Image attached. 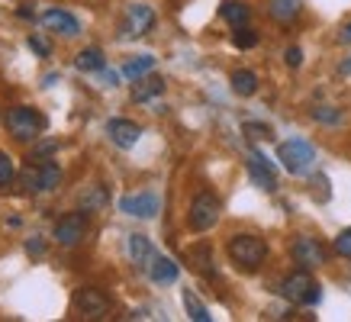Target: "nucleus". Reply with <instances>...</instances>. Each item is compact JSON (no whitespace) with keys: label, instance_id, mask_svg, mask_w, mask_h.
Wrapping results in <instances>:
<instances>
[{"label":"nucleus","instance_id":"obj_18","mask_svg":"<svg viewBox=\"0 0 351 322\" xmlns=\"http://www.w3.org/2000/svg\"><path fill=\"white\" fill-rule=\"evenodd\" d=\"M219 16H223L232 29H239V26H248V16H252V10L245 7L242 0H223V7H219Z\"/></svg>","mask_w":351,"mask_h":322},{"label":"nucleus","instance_id":"obj_11","mask_svg":"<svg viewBox=\"0 0 351 322\" xmlns=\"http://www.w3.org/2000/svg\"><path fill=\"white\" fill-rule=\"evenodd\" d=\"M107 136L117 149H132L138 139H142V126L132 123V119H110L107 123Z\"/></svg>","mask_w":351,"mask_h":322},{"label":"nucleus","instance_id":"obj_19","mask_svg":"<svg viewBox=\"0 0 351 322\" xmlns=\"http://www.w3.org/2000/svg\"><path fill=\"white\" fill-rule=\"evenodd\" d=\"M75 68L77 71H104L107 68V58H104V52L100 49H81V52L75 55Z\"/></svg>","mask_w":351,"mask_h":322},{"label":"nucleus","instance_id":"obj_15","mask_svg":"<svg viewBox=\"0 0 351 322\" xmlns=\"http://www.w3.org/2000/svg\"><path fill=\"white\" fill-rule=\"evenodd\" d=\"M303 13V0H267V16L280 26L293 23Z\"/></svg>","mask_w":351,"mask_h":322},{"label":"nucleus","instance_id":"obj_4","mask_svg":"<svg viewBox=\"0 0 351 322\" xmlns=\"http://www.w3.org/2000/svg\"><path fill=\"white\" fill-rule=\"evenodd\" d=\"M280 297L290 303H303V306H316L319 303V287H316V280L309 277L306 268L293 271V274H287V277L280 280Z\"/></svg>","mask_w":351,"mask_h":322},{"label":"nucleus","instance_id":"obj_21","mask_svg":"<svg viewBox=\"0 0 351 322\" xmlns=\"http://www.w3.org/2000/svg\"><path fill=\"white\" fill-rule=\"evenodd\" d=\"M187 258H191L193 271H200V274H206V277H213V251H210V245H197L187 251Z\"/></svg>","mask_w":351,"mask_h":322},{"label":"nucleus","instance_id":"obj_30","mask_svg":"<svg viewBox=\"0 0 351 322\" xmlns=\"http://www.w3.org/2000/svg\"><path fill=\"white\" fill-rule=\"evenodd\" d=\"M245 132L252 139H271V126H261V123H245Z\"/></svg>","mask_w":351,"mask_h":322},{"label":"nucleus","instance_id":"obj_24","mask_svg":"<svg viewBox=\"0 0 351 322\" xmlns=\"http://www.w3.org/2000/svg\"><path fill=\"white\" fill-rule=\"evenodd\" d=\"M184 306H187V312H191L193 322H210V319H213V316H210V310H206V306L193 297L191 290H184Z\"/></svg>","mask_w":351,"mask_h":322},{"label":"nucleus","instance_id":"obj_36","mask_svg":"<svg viewBox=\"0 0 351 322\" xmlns=\"http://www.w3.org/2000/svg\"><path fill=\"white\" fill-rule=\"evenodd\" d=\"M104 77H107V84H110V87H117V81H119L117 71H104Z\"/></svg>","mask_w":351,"mask_h":322},{"label":"nucleus","instance_id":"obj_13","mask_svg":"<svg viewBox=\"0 0 351 322\" xmlns=\"http://www.w3.org/2000/svg\"><path fill=\"white\" fill-rule=\"evenodd\" d=\"M43 26L52 32H62V36H75V32L81 29L77 16H71V13L62 10V7H49V10L43 13Z\"/></svg>","mask_w":351,"mask_h":322},{"label":"nucleus","instance_id":"obj_35","mask_svg":"<svg viewBox=\"0 0 351 322\" xmlns=\"http://www.w3.org/2000/svg\"><path fill=\"white\" fill-rule=\"evenodd\" d=\"M339 42H345V45H351V23L345 26V29L339 32Z\"/></svg>","mask_w":351,"mask_h":322},{"label":"nucleus","instance_id":"obj_23","mask_svg":"<svg viewBox=\"0 0 351 322\" xmlns=\"http://www.w3.org/2000/svg\"><path fill=\"white\" fill-rule=\"evenodd\" d=\"M62 184V168L55 161H43L39 164V190H55Z\"/></svg>","mask_w":351,"mask_h":322},{"label":"nucleus","instance_id":"obj_27","mask_svg":"<svg viewBox=\"0 0 351 322\" xmlns=\"http://www.w3.org/2000/svg\"><path fill=\"white\" fill-rule=\"evenodd\" d=\"M13 177H16V164H13V158L7 151H0V187H7Z\"/></svg>","mask_w":351,"mask_h":322},{"label":"nucleus","instance_id":"obj_25","mask_svg":"<svg viewBox=\"0 0 351 322\" xmlns=\"http://www.w3.org/2000/svg\"><path fill=\"white\" fill-rule=\"evenodd\" d=\"M232 45H235V49H255V45H258V32L248 29V26H239V29L232 32Z\"/></svg>","mask_w":351,"mask_h":322},{"label":"nucleus","instance_id":"obj_31","mask_svg":"<svg viewBox=\"0 0 351 322\" xmlns=\"http://www.w3.org/2000/svg\"><path fill=\"white\" fill-rule=\"evenodd\" d=\"M284 62H287L290 68H300V64H303V52H300L297 45H290L287 52H284Z\"/></svg>","mask_w":351,"mask_h":322},{"label":"nucleus","instance_id":"obj_20","mask_svg":"<svg viewBox=\"0 0 351 322\" xmlns=\"http://www.w3.org/2000/svg\"><path fill=\"white\" fill-rule=\"evenodd\" d=\"M229 84H232V90L239 97H252L258 90V75L255 71H248V68H239V71H232Z\"/></svg>","mask_w":351,"mask_h":322},{"label":"nucleus","instance_id":"obj_5","mask_svg":"<svg viewBox=\"0 0 351 322\" xmlns=\"http://www.w3.org/2000/svg\"><path fill=\"white\" fill-rule=\"evenodd\" d=\"M219 213H223V203H219V197L210 190H200L193 197L191 203V213H187V225H191L193 232H206V229H213L219 223Z\"/></svg>","mask_w":351,"mask_h":322},{"label":"nucleus","instance_id":"obj_1","mask_svg":"<svg viewBox=\"0 0 351 322\" xmlns=\"http://www.w3.org/2000/svg\"><path fill=\"white\" fill-rule=\"evenodd\" d=\"M226 255L239 271H258L267 258V242L252 232H239L226 242Z\"/></svg>","mask_w":351,"mask_h":322},{"label":"nucleus","instance_id":"obj_28","mask_svg":"<svg viewBox=\"0 0 351 322\" xmlns=\"http://www.w3.org/2000/svg\"><path fill=\"white\" fill-rule=\"evenodd\" d=\"M332 248H335V255L351 258V229H341L339 236H335V242H332Z\"/></svg>","mask_w":351,"mask_h":322},{"label":"nucleus","instance_id":"obj_2","mask_svg":"<svg viewBox=\"0 0 351 322\" xmlns=\"http://www.w3.org/2000/svg\"><path fill=\"white\" fill-rule=\"evenodd\" d=\"M277 161L284 164V171L300 177V174H309L313 164H316V149L309 145L306 139H287L277 145Z\"/></svg>","mask_w":351,"mask_h":322},{"label":"nucleus","instance_id":"obj_7","mask_svg":"<svg viewBox=\"0 0 351 322\" xmlns=\"http://www.w3.org/2000/svg\"><path fill=\"white\" fill-rule=\"evenodd\" d=\"M75 312L81 319H104L110 312V297L97 287H81L75 293Z\"/></svg>","mask_w":351,"mask_h":322},{"label":"nucleus","instance_id":"obj_14","mask_svg":"<svg viewBox=\"0 0 351 322\" xmlns=\"http://www.w3.org/2000/svg\"><path fill=\"white\" fill-rule=\"evenodd\" d=\"M126 255H129V261H132L138 271H149V264L155 261V248H152L149 238L136 232V236L126 238Z\"/></svg>","mask_w":351,"mask_h":322},{"label":"nucleus","instance_id":"obj_10","mask_svg":"<svg viewBox=\"0 0 351 322\" xmlns=\"http://www.w3.org/2000/svg\"><path fill=\"white\" fill-rule=\"evenodd\" d=\"M161 200L155 197V193L142 190V193H129V197H123L119 200V210L126 216H136V219H152V216L158 213Z\"/></svg>","mask_w":351,"mask_h":322},{"label":"nucleus","instance_id":"obj_29","mask_svg":"<svg viewBox=\"0 0 351 322\" xmlns=\"http://www.w3.org/2000/svg\"><path fill=\"white\" fill-rule=\"evenodd\" d=\"M97 206H107V190H104V187H97L84 200V210H97Z\"/></svg>","mask_w":351,"mask_h":322},{"label":"nucleus","instance_id":"obj_34","mask_svg":"<svg viewBox=\"0 0 351 322\" xmlns=\"http://www.w3.org/2000/svg\"><path fill=\"white\" fill-rule=\"evenodd\" d=\"M43 242H39V238H32V242H26V251H32V255H43Z\"/></svg>","mask_w":351,"mask_h":322},{"label":"nucleus","instance_id":"obj_26","mask_svg":"<svg viewBox=\"0 0 351 322\" xmlns=\"http://www.w3.org/2000/svg\"><path fill=\"white\" fill-rule=\"evenodd\" d=\"M313 119H316V123H326V126H339L341 119V110H335V107H316L313 110Z\"/></svg>","mask_w":351,"mask_h":322},{"label":"nucleus","instance_id":"obj_8","mask_svg":"<svg viewBox=\"0 0 351 322\" xmlns=\"http://www.w3.org/2000/svg\"><path fill=\"white\" fill-rule=\"evenodd\" d=\"M87 236V216L84 210H77V213H64L58 223H55V242L62 248H75L81 238Z\"/></svg>","mask_w":351,"mask_h":322},{"label":"nucleus","instance_id":"obj_16","mask_svg":"<svg viewBox=\"0 0 351 322\" xmlns=\"http://www.w3.org/2000/svg\"><path fill=\"white\" fill-rule=\"evenodd\" d=\"M165 94V77L158 75H145V77H138L136 87H132V100H138V103H145V100H152V97H161Z\"/></svg>","mask_w":351,"mask_h":322},{"label":"nucleus","instance_id":"obj_22","mask_svg":"<svg viewBox=\"0 0 351 322\" xmlns=\"http://www.w3.org/2000/svg\"><path fill=\"white\" fill-rule=\"evenodd\" d=\"M155 68V58L152 55H136V58H129L126 64H123V75L132 77V81H138V77H145Z\"/></svg>","mask_w":351,"mask_h":322},{"label":"nucleus","instance_id":"obj_9","mask_svg":"<svg viewBox=\"0 0 351 322\" xmlns=\"http://www.w3.org/2000/svg\"><path fill=\"white\" fill-rule=\"evenodd\" d=\"M293 261H297L300 268L316 271V268H322V264H326V248H322L319 238L300 236L297 242H293Z\"/></svg>","mask_w":351,"mask_h":322},{"label":"nucleus","instance_id":"obj_12","mask_svg":"<svg viewBox=\"0 0 351 322\" xmlns=\"http://www.w3.org/2000/svg\"><path fill=\"white\" fill-rule=\"evenodd\" d=\"M248 174H252V181H255L261 190H267V193L277 190V174L261 151H252V155H248Z\"/></svg>","mask_w":351,"mask_h":322},{"label":"nucleus","instance_id":"obj_37","mask_svg":"<svg viewBox=\"0 0 351 322\" xmlns=\"http://www.w3.org/2000/svg\"><path fill=\"white\" fill-rule=\"evenodd\" d=\"M339 71H341V75H351V58H348V62H341V64H339Z\"/></svg>","mask_w":351,"mask_h":322},{"label":"nucleus","instance_id":"obj_6","mask_svg":"<svg viewBox=\"0 0 351 322\" xmlns=\"http://www.w3.org/2000/svg\"><path fill=\"white\" fill-rule=\"evenodd\" d=\"M155 23H158V16H155L149 3H129L126 16L119 23V36L123 39H142V36H149L155 29Z\"/></svg>","mask_w":351,"mask_h":322},{"label":"nucleus","instance_id":"obj_32","mask_svg":"<svg viewBox=\"0 0 351 322\" xmlns=\"http://www.w3.org/2000/svg\"><path fill=\"white\" fill-rule=\"evenodd\" d=\"M29 49L39 55V58H49V45H45L39 36H29Z\"/></svg>","mask_w":351,"mask_h":322},{"label":"nucleus","instance_id":"obj_17","mask_svg":"<svg viewBox=\"0 0 351 322\" xmlns=\"http://www.w3.org/2000/svg\"><path fill=\"white\" fill-rule=\"evenodd\" d=\"M178 274H181V268H178L171 258H165V255H155V261L149 264V277L155 280V284H174Z\"/></svg>","mask_w":351,"mask_h":322},{"label":"nucleus","instance_id":"obj_3","mask_svg":"<svg viewBox=\"0 0 351 322\" xmlns=\"http://www.w3.org/2000/svg\"><path fill=\"white\" fill-rule=\"evenodd\" d=\"M3 123H7L13 139H20V142H32L36 136H43V129H45V116L32 107H10Z\"/></svg>","mask_w":351,"mask_h":322},{"label":"nucleus","instance_id":"obj_33","mask_svg":"<svg viewBox=\"0 0 351 322\" xmlns=\"http://www.w3.org/2000/svg\"><path fill=\"white\" fill-rule=\"evenodd\" d=\"M16 16H20V20H36V10H32V3H20V10H16Z\"/></svg>","mask_w":351,"mask_h":322}]
</instances>
